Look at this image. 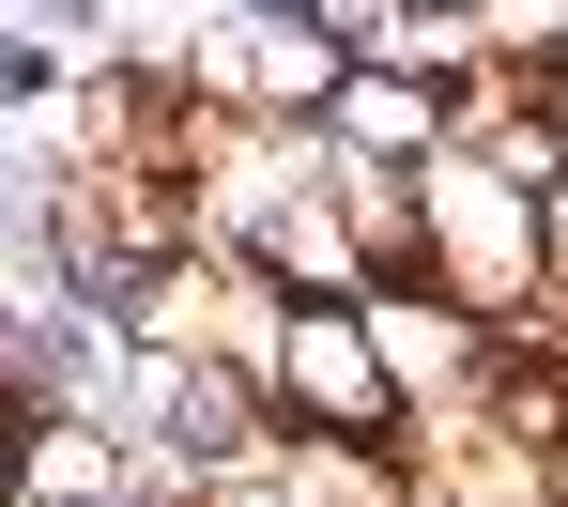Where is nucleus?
<instances>
[{"mask_svg": "<svg viewBox=\"0 0 568 507\" xmlns=\"http://www.w3.org/2000/svg\"><path fill=\"white\" fill-rule=\"evenodd\" d=\"M262 415L307 430V446H399V430H415V415L384 400L354 307H277V338H262Z\"/></svg>", "mask_w": 568, "mask_h": 507, "instance_id": "obj_1", "label": "nucleus"}]
</instances>
